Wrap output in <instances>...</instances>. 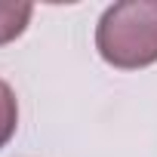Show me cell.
<instances>
[{
  "mask_svg": "<svg viewBox=\"0 0 157 157\" xmlns=\"http://www.w3.org/2000/svg\"><path fill=\"white\" fill-rule=\"evenodd\" d=\"M99 56L123 71L157 62V0H126L102 13L96 25Z\"/></svg>",
  "mask_w": 157,
  "mask_h": 157,
  "instance_id": "6da1fadb",
  "label": "cell"
},
{
  "mask_svg": "<svg viewBox=\"0 0 157 157\" xmlns=\"http://www.w3.org/2000/svg\"><path fill=\"white\" fill-rule=\"evenodd\" d=\"M31 13H34L31 3H0V43L16 40L28 28Z\"/></svg>",
  "mask_w": 157,
  "mask_h": 157,
  "instance_id": "7a4b0ae2",
  "label": "cell"
},
{
  "mask_svg": "<svg viewBox=\"0 0 157 157\" xmlns=\"http://www.w3.org/2000/svg\"><path fill=\"white\" fill-rule=\"evenodd\" d=\"M19 123V105H16V93L10 90L6 80H0V148H3Z\"/></svg>",
  "mask_w": 157,
  "mask_h": 157,
  "instance_id": "3957f363",
  "label": "cell"
}]
</instances>
